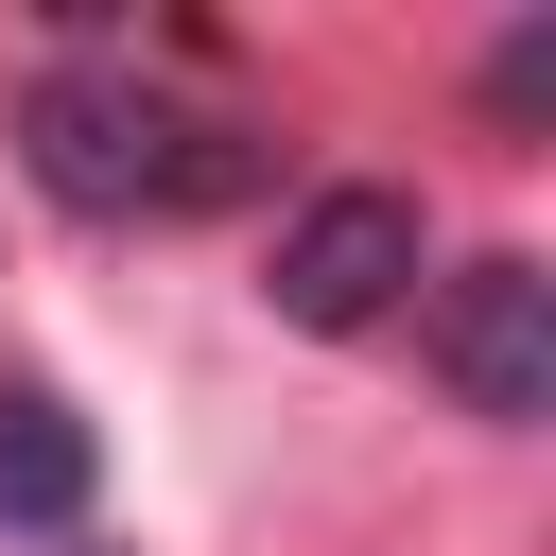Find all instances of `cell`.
Wrapping results in <instances>:
<instances>
[{
	"instance_id": "2",
	"label": "cell",
	"mask_w": 556,
	"mask_h": 556,
	"mask_svg": "<svg viewBox=\"0 0 556 556\" xmlns=\"http://www.w3.org/2000/svg\"><path fill=\"white\" fill-rule=\"evenodd\" d=\"M400 278H417V191H313L295 226H278V330H382L400 313Z\"/></svg>"
},
{
	"instance_id": "3",
	"label": "cell",
	"mask_w": 556,
	"mask_h": 556,
	"mask_svg": "<svg viewBox=\"0 0 556 556\" xmlns=\"http://www.w3.org/2000/svg\"><path fill=\"white\" fill-rule=\"evenodd\" d=\"M434 382L469 400V417H556V278L539 261H469L452 295H434Z\"/></svg>"
},
{
	"instance_id": "1",
	"label": "cell",
	"mask_w": 556,
	"mask_h": 556,
	"mask_svg": "<svg viewBox=\"0 0 556 556\" xmlns=\"http://www.w3.org/2000/svg\"><path fill=\"white\" fill-rule=\"evenodd\" d=\"M17 156H35L52 208H226V191L261 174L243 122L156 104V87H122V70H52V87L17 104Z\"/></svg>"
},
{
	"instance_id": "4",
	"label": "cell",
	"mask_w": 556,
	"mask_h": 556,
	"mask_svg": "<svg viewBox=\"0 0 556 556\" xmlns=\"http://www.w3.org/2000/svg\"><path fill=\"white\" fill-rule=\"evenodd\" d=\"M87 486H104V452H87V417L52 400V382H0V521H87Z\"/></svg>"
}]
</instances>
